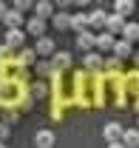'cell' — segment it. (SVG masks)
I'll return each instance as SVG.
<instances>
[{
    "instance_id": "f546056e",
    "label": "cell",
    "mask_w": 139,
    "mask_h": 148,
    "mask_svg": "<svg viewBox=\"0 0 139 148\" xmlns=\"http://www.w3.org/2000/svg\"><path fill=\"white\" fill-rule=\"evenodd\" d=\"M0 148H9V145H6V143H0Z\"/></svg>"
},
{
    "instance_id": "2e32d148",
    "label": "cell",
    "mask_w": 139,
    "mask_h": 148,
    "mask_svg": "<svg viewBox=\"0 0 139 148\" xmlns=\"http://www.w3.org/2000/svg\"><path fill=\"white\" fill-rule=\"evenodd\" d=\"M122 145H125V148H139V128H125V134H122Z\"/></svg>"
},
{
    "instance_id": "6da1fadb",
    "label": "cell",
    "mask_w": 139,
    "mask_h": 148,
    "mask_svg": "<svg viewBox=\"0 0 139 148\" xmlns=\"http://www.w3.org/2000/svg\"><path fill=\"white\" fill-rule=\"evenodd\" d=\"M74 46H77L82 54H88V51H94V46H97V34H94L91 29H85V32H80V34H77Z\"/></svg>"
},
{
    "instance_id": "9a60e30c",
    "label": "cell",
    "mask_w": 139,
    "mask_h": 148,
    "mask_svg": "<svg viewBox=\"0 0 139 148\" xmlns=\"http://www.w3.org/2000/svg\"><path fill=\"white\" fill-rule=\"evenodd\" d=\"M3 23H6V29H9V32H12V29H20V26H23V14L14 12V9H9V12H6V17H3Z\"/></svg>"
},
{
    "instance_id": "cb8c5ba5",
    "label": "cell",
    "mask_w": 139,
    "mask_h": 148,
    "mask_svg": "<svg viewBox=\"0 0 139 148\" xmlns=\"http://www.w3.org/2000/svg\"><path fill=\"white\" fill-rule=\"evenodd\" d=\"M9 134H12V128H9L6 123H0V143H6V140H9Z\"/></svg>"
},
{
    "instance_id": "d6a6232c",
    "label": "cell",
    "mask_w": 139,
    "mask_h": 148,
    "mask_svg": "<svg viewBox=\"0 0 139 148\" xmlns=\"http://www.w3.org/2000/svg\"><path fill=\"white\" fill-rule=\"evenodd\" d=\"M136 128H139V123H136Z\"/></svg>"
},
{
    "instance_id": "484cf974",
    "label": "cell",
    "mask_w": 139,
    "mask_h": 148,
    "mask_svg": "<svg viewBox=\"0 0 139 148\" xmlns=\"http://www.w3.org/2000/svg\"><path fill=\"white\" fill-rule=\"evenodd\" d=\"M51 117H54V120H63V106H60V103L51 108Z\"/></svg>"
},
{
    "instance_id": "d4e9b609",
    "label": "cell",
    "mask_w": 139,
    "mask_h": 148,
    "mask_svg": "<svg viewBox=\"0 0 139 148\" xmlns=\"http://www.w3.org/2000/svg\"><path fill=\"white\" fill-rule=\"evenodd\" d=\"M37 71H40V74H54V66H51V63H40Z\"/></svg>"
},
{
    "instance_id": "1f68e13d",
    "label": "cell",
    "mask_w": 139,
    "mask_h": 148,
    "mask_svg": "<svg viewBox=\"0 0 139 148\" xmlns=\"http://www.w3.org/2000/svg\"><path fill=\"white\" fill-rule=\"evenodd\" d=\"M0 46H3V37H0Z\"/></svg>"
},
{
    "instance_id": "7402d4cb",
    "label": "cell",
    "mask_w": 139,
    "mask_h": 148,
    "mask_svg": "<svg viewBox=\"0 0 139 148\" xmlns=\"http://www.w3.org/2000/svg\"><path fill=\"white\" fill-rule=\"evenodd\" d=\"M29 94H31V100H43V97H48V86L46 83H34L29 88Z\"/></svg>"
},
{
    "instance_id": "3957f363",
    "label": "cell",
    "mask_w": 139,
    "mask_h": 148,
    "mask_svg": "<svg viewBox=\"0 0 139 148\" xmlns=\"http://www.w3.org/2000/svg\"><path fill=\"white\" fill-rule=\"evenodd\" d=\"M23 40H26L23 29H12V32L3 34V46H9V49L14 51V49H23Z\"/></svg>"
},
{
    "instance_id": "4dcf8cb0",
    "label": "cell",
    "mask_w": 139,
    "mask_h": 148,
    "mask_svg": "<svg viewBox=\"0 0 139 148\" xmlns=\"http://www.w3.org/2000/svg\"><path fill=\"white\" fill-rule=\"evenodd\" d=\"M136 111H139V97H136Z\"/></svg>"
},
{
    "instance_id": "44dd1931",
    "label": "cell",
    "mask_w": 139,
    "mask_h": 148,
    "mask_svg": "<svg viewBox=\"0 0 139 148\" xmlns=\"http://www.w3.org/2000/svg\"><path fill=\"white\" fill-rule=\"evenodd\" d=\"M71 29H74L77 34L85 32L88 29V14H82V12H80V14H71Z\"/></svg>"
},
{
    "instance_id": "83f0119b",
    "label": "cell",
    "mask_w": 139,
    "mask_h": 148,
    "mask_svg": "<svg viewBox=\"0 0 139 148\" xmlns=\"http://www.w3.org/2000/svg\"><path fill=\"white\" fill-rule=\"evenodd\" d=\"M108 148H125L122 143H108Z\"/></svg>"
},
{
    "instance_id": "ac0fdd59",
    "label": "cell",
    "mask_w": 139,
    "mask_h": 148,
    "mask_svg": "<svg viewBox=\"0 0 139 148\" xmlns=\"http://www.w3.org/2000/svg\"><path fill=\"white\" fill-rule=\"evenodd\" d=\"M122 83H125V86H128V88H131V91H134V94L139 97V69L128 71L125 77H122Z\"/></svg>"
},
{
    "instance_id": "4316f807",
    "label": "cell",
    "mask_w": 139,
    "mask_h": 148,
    "mask_svg": "<svg viewBox=\"0 0 139 148\" xmlns=\"http://www.w3.org/2000/svg\"><path fill=\"white\" fill-rule=\"evenodd\" d=\"M6 12H9V6H6V3H0V20L6 17Z\"/></svg>"
},
{
    "instance_id": "e0dca14e",
    "label": "cell",
    "mask_w": 139,
    "mask_h": 148,
    "mask_svg": "<svg viewBox=\"0 0 139 148\" xmlns=\"http://www.w3.org/2000/svg\"><path fill=\"white\" fill-rule=\"evenodd\" d=\"M34 17H40V20H46V17H54V3H48V0L37 3V6H34Z\"/></svg>"
},
{
    "instance_id": "5b68a950",
    "label": "cell",
    "mask_w": 139,
    "mask_h": 148,
    "mask_svg": "<svg viewBox=\"0 0 139 148\" xmlns=\"http://www.w3.org/2000/svg\"><path fill=\"white\" fill-rule=\"evenodd\" d=\"M51 66H54V74L68 71V69H71V54H68V51H54V57H51Z\"/></svg>"
},
{
    "instance_id": "ffe728a7",
    "label": "cell",
    "mask_w": 139,
    "mask_h": 148,
    "mask_svg": "<svg viewBox=\"0 0 139 148\" xmlns=\"http://www.w3.org/2000/svg\"><path fill=\"white\" fill-rule=\"evenodd\" d=\"M122 40H128V43L134 46V40H139V23H125V29H122Z\"/></svg>"
},
{
    "instance_id": "836d02e7",
    "label": "cell",
    "mask_w": 139,
    "mask_h": 148,
    "mask_svg": "<svg viewBox=\"0 0 139 148\" xmlns=\"http://www.w3.org/2000/svg\"><path fill=\"white\" fill-rule=\"evenodd\" d=\"M0 108H3V106H0Z\"/></svg>"
},
{
    "instance_id": "52a82bcc",
    "label": "cell",
    "mask_w": 139,
    "mask_h": 148,
    "mask_svg": "<svg viewBox=\"0 0 139 148\" xmlns=\"http://www.w3.org/2000/svg\"><path fill=\"white\" fill-rule=\"evenodd\" d=\"M54 51H57V46H54L51 37H40L34 43V54H40V57H48V54L54 57Z\"/></svg>"
},
{
    "instance_id": "4fadbf2b",
    "label": "cell",
    "mask_w": 139,
    "mask_h": 148,
    "mask_svg": "<svg viewBox=\"0 0 139 148\" xmlns=\"http://www.w3.org/2000/svg\"><path fill=\"white\" fill-rule=\"evenodd\" d=\"M114 43H117V37L108 34V32H99L97 34V49L99 51H114Z\"/></svg>"
},
{
    "instance_id": "603a6c76",
    "label": "cell",
    "mask_w": 139,
    "mask_h": 148,
    "mask_svg": "<svg viewBox=\"0 0 139 148\" xmlns=\"http://www.w3.org/2000/svg\"><path fill=\"white\" fill-rule=\"evenodd\" d=\"M3 108H6V120H3L6 125H12V123H17V120H20V111H17L14 103H12V106H3Z\"/></svg>"
},
{
    "instance_id": "8992f818",
    "label": "cell",
    "mask_w": 139,
    "mask_h": 148,
    "mask_svg": "<svg viewBox=\"0 0 139 148\" xmlns=\"http://www.w3.org/2000/svg\"><path fill=\"white\" fill-rule=\"evenodd\" d=\"M54 143H57V137H54V131H48V128H40L34 134V145L37 148H54Z\"/></svg>"
},
{
    "instance_id": "9c48e42d",
    "label": "cell",
    "mask_w": 139,
    "mask_h": 148,
    "mask_svg": "<svg viewBox=\"0 0 139 148\" xmlns=\"http://www.w3.org/2000/svg\"><path fill=\"white\" fill-rule=\"evenodd\" d=\"M26 32H29V34H34L37 40H40V37H46V20L29 17V20H26Z\"/></svg>"
},
{
    "instance_id": "f1b7e54d",
    "label": "cell",
    "mask_w": 139,
    "mask_h": 148,
    "mask_svg": "<svg viewBox=\"0 0 139 148\" xmlns=\"http://www.w3.org/2000/svg\"><path fill=\"white\" fill-rule=\"evenodd\" d=\"M134 63H136V69H139V49L134 51Z\"/></svg>"
},
{
    "instance_id": "277c9868",
    "label": "cell",
    "mask_w": 139,
    "mask_h": 148,
    "mask_svg": "<svg viewBox=\"0 0 139 148\" xmlns=\"http://www.w3.org/2000/svg\"><path fill=\"white\" fill-rule=\"evenodd\" d=\"M82 66H85V71H99V69H105V60L99 51H88V54H82Z\"/></svg>"
},
{
    "instance_id": "30bf717a",
    "label": "cell",
    "mask_w": 139,
    "mask_h": 148,
    "mask_svg": "<svg viewBox=\"0 0 139 148\" xmlns=\"http://www.w3.org/2000/svg\"><path fill=\"white\" fill-rule=\"evenodd\" d=\"M114 57H117V60H128V57H134V46H131L128 40H117V43H114Z\"/></svg>"
},
{
    "instance_id": "8fae6325",
    "label": "cell",
    "mask_w": 139,
    "mask_h": 148,
    "mask_svg": "<svg viewBox=\"0 0 139 148\" xmlns=\"http://www.w3.org/2000/svg\"><path fill=\"white\" fill-rule=\"evenodd\" d=\"M125 23H128V20L119 17V14H108V20H105V32H108V34H117V32L125 29Z\"/></svg>"
},
{
    "instance_id": "7c38bea8",
    "label": "cell",
    "mask_w": 139,
    "mask_h": 148,
    "mask_svg": "<svg viewBox=\"0 0 139 148\" xmlns=\"http://www.w3.org/2000/svg\"><path fill=\"white\" fill-rule=\"evenodd\" d=\"M105 20H108V14H105L102 9H94V12L88 14V26H91V29H99V32H105Z\"/></svg>"
},
{
    "instance_id": "d6986e66",
    "label": "cell",
    "mask_w": 139,
    "mask_h": 148,
    "mask_svg": "<svg viewBox=\"0 0 139 148\" xmlns=\"http://www.w3.org/2000/svg\"><path fill=\"white\" fill-rule=\"evenodd\" d=\"M134 9H136V6H134L131 0H117V3H114V14H119V17L134 14Z\"/></svg>"
},
{
    "instance_id": "7a4b0ae2",
    "label": "cell",
    "mask_w": 139,
    "mask_h": 148,
    "mask_svg": "<svg viewBox=\"0 0 139 148\" xmlns=\"http://www.w3.org/2000/svg\"><path fill=\"white\" fill-rule=\"evenodd\" d=\"M122 134H125V128H122L119 123H105V128H102V137H105V143H122Z\"/></svg>"
},
{
    "instance_id": "ba28073f",
    "label": "cell",
    "mask_w": 139,
    "mask_h": 148,
    "mask_svg": "<svg viewBox=\"0 0 139 148\" xmlns=\"http://www.w3.org/2000/svg\"><path fill=\"white\" fill-rule=\"evenodd\" d=\"M34 60H37L34 49H20V54L14 57V66L17 69H29V66H34Z\"/></svg>"
},
{
    "instance_id": "5bb4252c",
    "label": "cell",
    "mask_w": 139,
    "mask_h": 148,
    "mask_svg": "<svg viewBox=\"0 0 139 148\" xmlns=\"http://www.w3.org/2000/svg\"><path fill=\"white\" fill-rule=\"evenodd\" d=\"M51 23H54L57 32H65V29H71V14H68V12H54Z\"/></svg>"
}]
</instances>
